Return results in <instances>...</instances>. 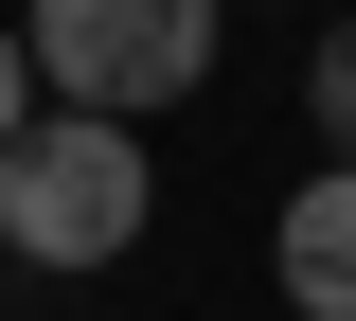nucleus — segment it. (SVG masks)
Instances as JSON below:
<instances>
[{
    "label": "nucleus",
    "instance_id": "nucleus-1",
    "mask_svg": "<svg viewBox=\"0 0 356 321\" xmlns=\"http://www.w3.org/2000/svg\"><path fill=\"white\" fill-rule=\"evenodd\" d=\"M143 214H161V161H143L125 125L36 107V125L0 143V250H18V268H125Z\"/></svg>",
    "mask_w": 356,
    "mask_h": 321
},
{
    "label": "nucleus",
    "instance_id": "nucleus-2",
    "mask_svg": "<svg viewBox=\"0 0 356 321\" xmlns=\"http://www.w3.org/2000/svg\"><path fill=\"white\" fill-rule=\"evenodd\" d=\"M18 54H36L54 107L143 125V107H178V90L232 54V0H36V18H18Z\"/></svg>",
    "mask_w": 356,
    "mask_h": 321
},
{
    "label": "nucleus",
    "instance_id": "nucleus-3",
    "mask_svg": "<svg viewBox=\"0 0 356 321\" xmlns=\"http://www.w3.org/2000/svg\"><path fill=\"white\" fill-rule=\"evenodd\" d=\"M267 268H285V304H303V321H356V161H321V179L285 196Z\"/></svg>",
    "mask_w": 356,
    "mask_h": 321
},
{
    "label": "nucleus",
    "instance_id": "nucleus-4",
    "mask_svg": "<svg viewBox=\"0 0 356 321\" xmlns=\"http://www.w3.org/2000/svg\"><path fill=\"white\" fill-rule=\"evenodd\" d=\"M303 125H321V161H356V18H321V54H303Z\"/></svg>",
    "mask_w": 356,
    "mask_h": 321
},
{
    "label": "nucleus",
    "instance_id": "nucleus-5",
    "mask_svg": "<svg viewBox=\"0 0 356 321\" xmlns=\"http://www.w3.org/2000/svg\"><path fill=\"white\" fill-rule=\"evenodd\" d=\"M36 125V54H18V18H0V143Z\"/></svg>",
    "mask_w": 356,
    "mask_h": 321
}]
</instances>
